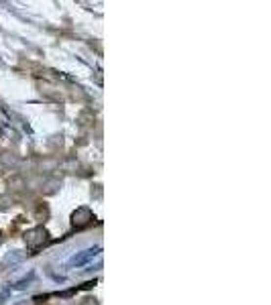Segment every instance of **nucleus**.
Returning <instances> with one entry per match:
<instances>
[{"label": "nucleus", "mask_w": 271, "mask_h": 305, "mask_svg": "<svg viewBox=\"0 0 271 305\" xmlns=\"http://www.w3.org/2000/svg\"><path fill=\"white\" fill-rule=\"evenodd\" d=\"M49 234H47V230H43V228H35V230H31V232H27L25 234V242H27V246L31 248V251H35V248H39V246H43L49 238Z\"/></svg>", "instance_id": "1"}, {"label": "nucleus", "mask_w": 271, "mask_h": 305, "mask_svg": "<svg viewBox=\"0 0 271 305\" xmlns=\"http://www.w3.org/2000/svg\"><path fill=\"white\" fill-rule=\"evenodd\" d=\"M90 220H92V212L88 210V207H80V210L74 212V216H72V224L76 228H84V226L90 224Z\"/></svg>", "instance_id": "2"}]
</instances>
